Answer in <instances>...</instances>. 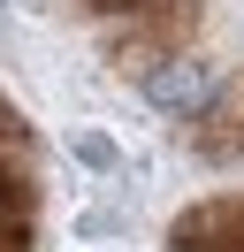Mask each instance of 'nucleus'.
I'll return each instance as SVG.
<instances>
[{"label": "nucleus", "instance_id": "nucleus-1", "mask_svg": "<svg viewBox=\"0 0 244 252\" xmlns=\"http://www.w3.org/2000/svg\"><path fill=\"white\" fill-rule=\"evenodd\" d=\"M145 92L160 99V107H198V99H206V77H198L191 62H183V69L168 62V69H152V84H145Z\"/></svg>", "mask_w": 244, "mask_h": 252}]
</instances>
